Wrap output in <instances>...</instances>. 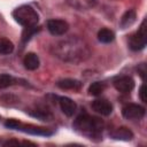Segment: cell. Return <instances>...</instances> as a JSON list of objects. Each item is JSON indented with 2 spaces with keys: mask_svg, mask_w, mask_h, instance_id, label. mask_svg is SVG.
I'll use <instances>...</instances> for the list:
<instances>
[{
  "mask_svg": "<svg viewBox=\"0 0 147 147\" xmlns=\"http://www.w3.org/2000/svg\"><path fill=\"white\" fill-rule=\"evenodd\" d=\"M114 86L118 92L129 93L134 87V80L129 76H122L114 80Z\"/></svg>",
  "mask_w": 147,
  "mask_h": 147,
  "instance_id": "ba28073f",
  "label": "cell"
},
{
  "mask_svg": "<svg viewBox=\"0 0 147 147\" xmlns=\"http://www.w3.org/2000/svg\"><path fill=\"white\" fill-rule=\"evenodd\" d=\"M5 145H18V141L16 140H8L5 142Z\"/></svg>",
  "mask_w": 147,
  "mask_h": 147,
  "instance_id": "44dd1931",
  "label": "cell"
},
{
  "mask_svg": "<svg viewBox=\"0 0 147 147\" xmlns=\"http://www.w3.org/2000/svg\"><path fill=\"white\" fill-rule=\"evenodd\" d=\"M57 86L62 90H79L82 87V83L77 79L65 78L57 82Z\"/></svg>",
  "mask_w": 147,
  "mask_h": 147,
  "instance_id": "4fadbf2b",
  "label": "cell"
},
{
  "mask_svg": "<svg viewBox=\"0 0 147 147\" xmlns=\"http://www.w3.org/2000/svg\"><path fill=\"white\" fill-rule=\"evenodd\" d=\"M47 30L53 36H62L69 30V24L64 20L53 18L47 22Z\"/></svg>",
  "mask_w": 147,
  "mask_h": 147,
  "instance_id": "52a82bcc",
  "label": "cell"
},
{
  "mask_svg": "<svg viewBox=\"0 0 147 147\" xmlns=\"http://www.w3.org/2000/svg\"><path fill=\"white\" fill-rule=\"evenodd\" d=\"M67 3L77 10H87L96 5V0H65Z\"/></svg>",
  "mask_w": 147,
  "mask_h": 147,
  "instance_id": "8fae6325",
  "label": "cell"
},
{
  "mask_svg": "<svg viewBox=\"0 0 147 147\" xmlns=\"http://www.w3.org/2000/svg\"><path fill=\"white\" fill-rule=\"evenodd\" d=\"M13 17L18 24L24 28L37 26V23L39 21L38 13L31 6L28 5H23L15 8V10L13 11Z\"/></svg>",
  "mask_w": 147,
  "mask_h": 147,
  "instance_id": "3957f363",
  "label": "cell"
},
{
  "mask_svg": "<svg viewBox=\"0 0 147 147\" xmlns=\"http://www.w3.org/2000/svg\"><path fill=\"white\" fill-rule=\"evenodd\" d=\"M129 46L132 51H141L146 46V20L142 21L139 30L131 36L129 40Z\"/></svg>",
  "mask_w": 147,
  "mask_h": 147,
  "instance_id": "5b68a950",
  "label": "cell"
},
{
  "mask_svg": "<svg viewBox=\"0 0 147 147\" xmlns=\"http://www.w3.org/2000/svg\"><path fill=\"white\" fill-rule=\"evenodd\" d=\"M136 11L134 10H127L121 18V22H119V25L122 29H126L129 26H131L134 22H136Z\"/></svg>",
  "mask_w": 147,
  "mask_h": 147,
  "instance_id": "9a60e30c",
  "label": "cell"
},
{
  "mask_svg": "<svg viewBox=\"0 0 147 147\" xmlns=\"http://www.w3.org/2000/svg\"><path fill=\"white\" fill-rule=\"evenodd\" d=\"M111 137H113L114 139H117V140H125V141H127V140H131V139L133 138V133H132L129 129L122 126V127L116 129V130L111 133Z\"/></svg>",
  "mask_w": 147,
  "mask_h": 147,
  "instance_id": "5bb4252c",
  "label": "cell"
},
{
  "mask_svg": "<svg viewBox=\"0 0 147 147\" xmlns=\"http://www.w3.org/2000/svg\"><path fill=\"white\" fill-rule=\"evenodd\" d=\"M14 51V44L7 38H0V55L11 54Z\"/></svg>",
  "mask_w": 147,
  "mask_h": 147,
  "instance_id": "e0dca14e",
  "label": "cell"
},
{
  "mask_svg": "<svg viewBox=\"0 0 147 147\" xmlns=\"http://www.w3.org/2000/svg\"><path fill=\"white\" fill-rule=\"evenodd\" d=\"M139 96L142 102H146V96H145V85H141L139 88Z\"/></svg>",
  "mask_w": 147,
  "mask_h": 147,
  "instance_id": "ffe728a7",
  "label": "cell"
},
{
  "mask_svg": "<svg viewBox=\"0 0 147 147\" xmlns=\"http://www.w3.org/2000/svg\"><path fill=\"white\" fill-rule=\"evenodd\" d=\"M74 129L82 136L87 137L88 139H101L103 123L100 118L90 116L88 114L84 113L80 114L72 124Z\"/></svg>",
  "mask_w": 147,
  "mask_h": 147,
  "instance_id": "7a4b0ae2",
  "label": "cell"
},
{
  "mask_svg": "<svg viewBox=\"0 0 147 147\" xmlns=\"http://www.w3.org/2000/svg\"><path fill=\"white\" fill-rule=\"evenodd\" d=\"M92 109L102 116H108L113 111V106L106 99H96L92 102Z\"/></svg>",
  "mask_w": 147,
  "mask_h": 147,
  "instance_id": "9c48e42d",
  "label": "cell"
},
{
  "mask_svg": "<svg viewBox=\"0 0 147 147\" xmlns=\"http://www.w3.org/2000/svg\"><path fill=\"white\" fill-rule=\"evenodd\" d=\"M16 79L8 74H0V88H6L15 84Z\"/></svg>",
  "mask_w": 147,
  "mask_h": 147,
  "instance_id": "d6986e66",
  "label": "cell"
},
{
  "mask_svg": "<svg viewBox=\"0 0 147 147\" xmlns=\"http://www.w3.org/2000/svg\"><path fill=\"white\" fill-rule=\"evenodd\" d=\"M59 103H60V108H61V110H62V113L64 115H67V116L70 117V116H72L76 113L77 106H76L75 101H72L70 98H68V96H61L59 99Z\"/></svg>",
  "mask_w": 147,
  "mask_h": 147,
  "instance_id": "30bf717a",
  "label": "cell"
},
{
  "mask_svg": "<svg viewBox=\"0 0 147 147\" xmlns=\"http://www.w3.org/2000/svg\"><path fill=\"white\" fill-rule=\"evenodd\" d=\"M23 64H24L25 69H28V70H36L39 67L40 61H39V57L37 54L28 53L23 59Z\"/></svg>",
  "mask_w": 147,
  "mask_h": 147,
  "instance_id": "7c38bea8",
  "label": "cell"
},
{
  "mask_svg": "<svg viewBox=\"0 0 147 147\" xmlns=\"http://www.w3.org/2000/svg\"><path fill=\"white\" fill-rule=\"evenodd\" d=\"M98 39H99V41H101L103 44H109V42H111L115 39V33H114V31L103 28V29L99 30Z\"/></svg>",
  "mask_w": 147,
  "mask_h": 147,
  "instance_id": "2e32d148",
  "label": "cell"
},
{
  "mask_svg": "<svg viewBox=\"0 0 147 147\" xmlns=\"http://www.w3.org/2000/svg\"><path fill=\"white\" fill-rule=\"evenodd\" d=\"M52 53L64 62L79 63L90 57L91 51L84 40L77 37H70L53 45Z\"/></svg>",
  "mask_w": 147,
  "mask_h": 147,
  "instance_id": "6da1fadb",
  "label": "cell"
},
{
  "mask_svg": "<svg viewBox=\"0 0 147 147\" xmlns=\"http://www.w3.org/2000/svg\"><path fill=\"white\" fill-rule=\"evenodd\" d=\"M105 88H106L105 83H102V82H94V83H92V84L90 85V87H88V93H90L91 95L98 96V95H100V94L105 91Z\"/></svg>",
  "mask_w": 147,
  "mask_h": 147,
  "instance_id": "ac0fdd59",
  "label": "cell"
},
{
  "mask_svg": "<svg viewBox=\"0 0 147 147\" xmlns=\"http://www.w3.org/2000/svg\"><path fill=\"white\" fill-rule=\"evenodd\" d=\"M145 113H146L145 108L137 103H126L122 109L123 116L126 119H131V121L141 119L145 116Z\"/></svg>",
  "mask_w": 147,
  "mask_h": 147,
  "instance_id": "8992f818",
  "label": "cell"
},
{
  "mask_svg": "<svg viewBox=\"0 0 147 147\" xmlns=\"http://www.w3.org/2000/svg\"><path fill=\"white\" fill-rule=\"evenodd\" d=\"M5 125L9 129L20 130L25 133H30V134H34V136H51L53 133V131L47 127H40V126L32 125V124H24L17 119H8L5 123Z\"/></svg>",
  "mask_w": 147,
  "mask_h": 147,
  "instance_id": "277c9868",
  "label": "cell"
}]
</instances>
